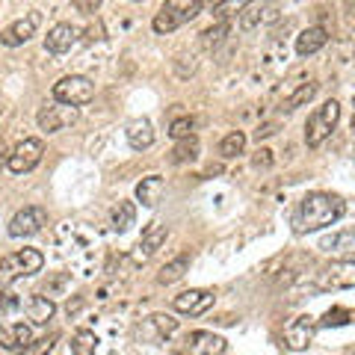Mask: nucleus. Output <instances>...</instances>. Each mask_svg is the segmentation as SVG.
Returning <instances> with one entry per match:
<instances>
[{
	"instance_id": "nucleus-30",
	"label": "nucleus",
	"mask_w": 355,
	"mask_h": 355,
	"mask_svg": "<svg viewBox=\"0 0 355 355\" xmlns=\"http://www.w3.org/2000/svg\"><path fill=\"white\" fill-rule=\"evenodd\" d=\"M228 30H231V21H216L214 27L202 33V44L205 48H216V44L228 36Z\"/></svg>"
},
{
	"instance_id": "nucleus-14",
	"label": "nucleus",
	"mask_w": 355,
	"mask_h": 355,
	"mask_svg": "<svg viewBox=\"0 0 355 355\" xmlns=\"http://www.w3.org/2000/svg\"><path fill=\"white\" fill-rule=\"evenodd\" d=\"M272 21H279V3L275 0H252L240 15V27L254 30L261 24H272Z\"/></svg>"
},
{
	"instance_id": "nucleus-20",
	"label": "nucleus",
	"mask_w": 355,
	"mask_h": 355,
	"mask_svg": "<svg viewBox=\"0 0 355 355\" xmlns=\"http://www.w3.org/2000/svg\"><path fill=\"white\" fill-rule=\"evenodd\" d=\"M30 340H33V329L27 323L0 326V347L3 349H24Z\"/></svg>"
},
{
	"instance_id": "nucleus-23",
	"label": "nucleus",
	"mask_w": 355,
	"mask_h": 355,
	"mask_svg": "<svg viewBox=\"0 0 355 355\" xmlns=\"http://www.w3.org/2000/svg\"><path fill=\"white\" fill-rule=\"evenodd\" d=\"M187 272H190V254L181 252V254H178V258H172V261H169V263H166L163 270H160L157 282H160V284H175V282H181Z\"/></svg>"
},
{
	"instance_id": "nucleus-35",
	"label": "nucleus",
	"mask_w": 355,
	"mask_h": 355,
	"mask_svg": "<svg viewBox=\"0 0 355 355\" xmlns=\"http://www.w3.org/2000/svg\"><path fill=\"white\" fill-rule=\"evenodd\" d=\"M77 12H83V15H92L98 12V6H101V0H71Z\"/></svg>"
},
{
	"instance_id": "nucleus-1",
	"label": "nucleus",
	"mask_w": 355,
	"mask_h": 355,
	"mask_svg": "<svg viewBox=\"0 0 355 355\" xmlns=\"http://www.w3.org/2000/svg\"><path fill=\"white\" fill-rule=\"evenodd\" d=\"M347 214V205L343 198L335 193H308L299 207L293 210V219L291 225L296 234H308V231H320V228H329Z\"/></svg>"
},
{
	"instance_id": "nucleus-39",
	"label": "nucleus",
	"mask_w": 355,
	"mask_h": 355,
	"mask_svg": "<svg viewBox=\"0 0 355 355\" xmlns=\"http://www.w3.org/2000/svg\"><path fill=\"white\" fill-rule=\"evenodd\" d=\"M352 130H355V116H352Z\"/></svg>"
},
{
	"instance_id": "nucleus-5",
	"label": "nucleus",
	"mask_w": 355,
	"mask_h": 355,
	"mask_svg": "<svg viewBox=\"0 0 355 355\" xmlns=\"http://www.w3.org/2000/svg\"><path fill=\"white\" fill-rule=\"evenodd\" d=\"M314 287L317 291H349L355 287V258H340V261H331L326 263L323 270L314 275Z\"/></svg>"
},
{
	"instance_id": "nucleus-12",
	"label": "nucleus",
	"mask_w": 355,
	"mask_h": 355,
	"mask_svg": "<svg viewBox=\"0 0 355 355\" xmlns=\"http://www.w3.org/2000/svg\"><path fill=\"white\" fill-rule=\"evenodd\" d=\"M175 311L178 314H187V317H202L214 308V293L202 291V287H193V291H184L175 296Z\"/></svg>"
},
{
	"instance_id": "nucleus-29",
	"label": "nucleus",
	"mask_w": 355,
	"mask_h": 355,
	"mask_svg": "<svg viewBox=\"0 0 355 355\" xmlns=\"http://www.w3.org/2000/svg\"><path fill=\"white\" fill-rule=\"evenodd\" d=\"M317 95V83L314 80H308V83H302L296 89V92L291 95V98H284V104H282V110L284 113H291V110H296V107H302V104H308L311 98Z\"/></svg>"
},
{
	"instance_id": "nucleus-8",
	"label": "nucleus",
	"mask_w": 355,
	"mask_h": 355,
	"mask_svg": "<svg viewBox=\"0 0 355 355\" xmlns=\"http://www.w3.org/2000/svg\"><path fill=\"white\" fill-rule=\"evenodd\" d=\"M80 119V107H71V104H60V101H53V104H44L39 110V128L42 130H48V133H60L65 128H71L74 121Z\"/></svg>"
},
{
	"instance_id": "nucleus-24",
	"label": "nucleus",
	"mask_w": 355,
	"mask_h": 355,
	"mask_svg": "<svg viewBox=\"0 0 355 355\" xmlns=\"http://www.w3.org/2000/svg\"><path fill=\"white\" fill-rule=\"evenodd\" d=\"M137 222V205L133 202H119L113 210V231L116 234H125L130 231V225Z\"/></svg>"
},
{
	"instance_id": "nucleus-18",
	"label": "nucleus",
	"mask_w": 355,
	"mask_h": 355,
	"mask_svg": "<svg viewBox=\"0 0 355 355\" xmlns=\"http://www.w3.org/2000/svg\"><path fill=\"white\" fill-rule=\"evenodd\" d=\"M329 44V30L326 27H308L296 36V53L299 57H314L317 51H323Z\"/></svg>"
},
{
	"instance_id": "nucleus-25",
	"label": "nucleus",
	"mask_w": 355,
	"mask_h": 355,
	"mask_svg": "<svg viewBox=\"0 0 355 355\" xmlns=\"http://www.w3.org/2000/svg\"><path fill=\"white\" fill-rule=\"evenodd\" d=\"M202 151V142L196 137H187V139H178V146L172 148V163H193Z\"/></svg>"
},
{
	"instance_id": "nucleus-19",
	"label": "nucleus",
	"mask_w": 355,
	"mask_h": 355,
	"mask_svg": "<svg viewBox=\"0 0 355 355\" xmlns=\"http://www.w3.org/2000/svg\"><path fill=\"white\" fill-rule=\"evenodd\" d=\"M125 133H128V146L133 151H146L154 146V125L148 119H133Z\"/></svg>"
},
{
	"instance_id": "nucleus-31",
	"label": "nucleus",
	"mask_w": 355,
	"mask_h": 355,
	"mask_svg": "<svg viewBox=\"0 0 355 355\" xmlns=\"http://www.w3.org/2000/svg\"><path fill=\"white\" fill-rule=\"evenodd\" d=\"M57 340H60V335H51V338H42V340H30L18 355H48L53 347H57Z\"/></svg>"
},
{
	"instance_id": "nucleus-32",
	"label": "nucleus",
	"mask_w": 355,
	"mask_h": 355,
	"mask_svg": "<svg viewBox=\"0 0 355 355\" xmlns=\"http://www.w3.org/2000/svg\"><path fill=\"white\" fill-rule=\"evenodd\" d=\"M193 128H196V119L193 116H181V119L172 121L169 137L172 139H187V137H193Z\"/></svg>"
},
{
	"instance_id": "nucleus-34",
	"label": "nucleus",
	"mask_w": 355,
	"mask_h": 355,
	"mask_svg": "<svg viewBox=\"0 0 355 355\" xmlns=\"http://www.w3.org/2000/svg\"><path fill=\"white\" fill-rule=\"evenodd\" d=\"M21 305V299L18 293H9V291H0V314H12V311H18Z\"/></svg>"
},
{
	"instance_id": "nucleus-10",
	"label": "nucleus",
	"mask_w": 355,
	"mask_h": 355,
	"mask_svg": "<svg viewBox=\"0 0 355 355\" xmlns=\"http://www.w3.org/2000/svg\"><path fill=\"white\" fill-rule=\"evenodd\" d=\"M44 225H48V210L39 207V205H30L9 219V237H18V240L33 237V234H39Z\"/></svg>"
},
{
	"instance_id": "nucleus-17",
	"label": "nucleus",
	"mask_w": 355,
	"mask_h": 355,
	"mask_svg": "<svg viewBox=\"0 0 355 355\" xmlns=\"http://www.w3.org/2000/svg\"><path fill=\"white\" fill-rule=\"evenodd\" d=\"M166 237H169V228L163 225V222H151V225L142 231V237H139V246H137V258L139 261H148L154 252H157Z\"/></svg>"
},
{
	"instance_id": "nucleus-26",
	"label": "nucleus",
	"mask_w": 355,
	"mask_h": 355,
	"mask_svg": "<svg viewBox=\"0 0 355 355\" xmlns=\"http://www.w3.org/2000/svg\"><path fill=\"white\" fill-rule=\"evenodd\" d=\"M243 148H246V133H243V130H231V133H225V137H222V142H219V154H222L225 160L243 154Z\"/></svg>"
},
{
	"instance_id": "nucleus-38",
	"label": "nucleus",
	"mask_w": 355,
	"mask_h": 355,
	"mask_svg": "<svg viewBox=\"0 0 355 355\" xmlns=\"http://www.w3.org/2000/svg\"><path fill=\"white\" fill-rule=\"evenodd\" d=\"M202 3H214V6H216V3H219V0H202Z\"/></svg>"
},
{
	"instance_id": "nucleus-15",
	"label": "nucleus",
	"mask_w": 355,
	"mask_h": 355,
	"mask_svg": "<svg viewBox=\"0 0 355 355\" xmlns=\"http://www.w3.org/2000/svg\"><path fill=\"white\" fill-rule=\"evenodd\" d=\"M314 331H317V320L311 317V314H302V317H296L293 323L284 329V343H287V347H291L293 352L308 349L311 340H314Z\"/></svg>"
},
{
	"instance_id": "nucleus-27",
	"label": "nucleus",
	"mask_w": 355,
	"mask_h": 355,
	"mask_svg": "<svg viewBox=\"0 0 355 355\" xmlns=\"http://www.w3.org/2000/svg\"><path fill=\"white\" fill-rule=\"evenodd\" d=\"M95 352H98L95 331H89V329L74 331V338H71V355H95Z\"/></svg>"
},
{
	"instance_id": "nucleus-3",
	"label": "nucleus",
	"mask_w": 355,
	"mask_h": 355,
	"mask_svg": "<svg viewBox=\"0 0 355 355\" xmlns=\"http://www.w3.org/2000/svg\"><path fill=\"white\" fill-rule=\"evenodd\" d=\"M338 121H340V104L331 98V101H326L323 107H317L314 113L308 116V121H305V142L311 148H320L331 137V130L338 128Z\"/></svg>"
},
{
	"instance_id": "nucleus-16",
	"label": "nucleus",
	"mask_w": 355,
	"mask_h": 355,
	"mask_svg": "<svg viewBox=\"0 0 355 355\" xmlns=\"http://www.w3.org/2000/svg\"><path fill=\"white\" fill-rule=\"evenodd\" d=\"M77 39H80V30H77L74 24H57L51 27V33L44 36V51L53 53V57H60V53H69Z\"/></svg>"
},
{
	"instance_id": "nucleus-6",
	"label": "nucleus",
	"mask_w": 355,
	"mask_h": 355,
	"mask_svg": "<svg viewBox=\"0 0 355 355\" xmlns=\"http://www.w3.org/2000/svg\"><path fill=\"white\" fill-rule=\"evenodd\" d=\"M92 98H95V83L83 74H69L53 83V101H60V104L83 107L92 101Z\"/></svg>"
},
{
	"instance_id": "nucleus-21",
	"label": "nucleus",
	"mask_w": 355,
	"mask_h": 355,
	"mask_svg": "<svg viewBox=\"0 0 355 355\" xmlns=\"http://www.w3.org/2000/svg\"><path fill=\"white\" fill-rule=\"evenodd\" d=\"M163 190H166V184H163L160 175L142 178V181L137 184V202H142L146 207H157L160 198H163Z\"/></svg>"
},
{
	"instance_id": "nucleus-4",
	"label": "nucleus",
	"mask_w": 355,
	"mask_h": 355,
	"mask_svg": "<svg viewBox=\"0 0 355 355\" xmlns=\"http://www.w3.org/2000/svg\"><path fill=\"white\" fill-rule=\"evenodd\" d=\"M44 266V254L39 249H18L6 258H0V282L12 284L18 279H27V275H36Z\"/></svg>"
},
{
	"instance_id": "nucleus-13",
	"label": "nucleus",
	"mask_w": 355,
	"mask_h": 355,
	"mask_svg": "<svg viewBox=\"0 0 355 355\" xmlns=\"http://www.w3.org/2000/svg\"><path fill=\"white\" fill-rule=\"evenodd\" d=\"M39 21H42L39 12H30L27 18L12 21V24H9L3 33H0V44H3V48H21L24 42H30L33 36H36Z\"/></svg>"
},
{
	"instance_id": "nucleus-9",
	"label": "nucleus",
	"mask_w": 355,
	"mask_h": 355,
	"mask_svg": "<svg viewBox=\"0 0 355 355\" xmlns=\"http://www.w3.org/2000/svg\"><path fill=\"white\" fill-rule=\"evenodd\" d=\"M225 338L214 335V331H190L178 343V355H225Z\"/></svg>"
},
{
	"instance_id": "nucleus-36",
	"label": "nucleus",
	"mask_w": 355,
	"mask_h": 355,
	"mask_svg": "<svg viewBox=\"0 0 355 355\" xmlns=\"http://www.w3.org/2000/svg\"><path fill=\"white\" fill-rule=\"evenodd\" d=\"M252 163L258 166V169H270V166H272V151H270V148H261L258 154H254Z\"/></svg>"
},
{
	"instance_id": "nucleus-22",
	"label": "nucleus",
	"mask_w": 355,
	"mask_h": 355,
	"mask_svg": "<svg viewBox=\"0 0 355 355\" xmlns=\"http://www.w3.org/2000/svg\"><path fill=\"white\" fill-rule=\"evenodd\" d=\"M24 311H27V317H30L33 326H48V320L53 317L57 305H53L48 296H30L27 305H24Z\"/></svg>"
},
{
	"instance_id": "nucleus-28",
	"label": "nucleus",
	"mask_w": 355,
	"mask_h": 355,
	"mask_svg": "<svg viewBox=\"0 0 355 355\" xmlns=\"http://www.w3.org/2000/svg\"><path fill=\"white\" fill-rule=\"evenodd\" d=\"M252 0H219L214 6V18L216 21H234L243 15V9H246Z\"/></svg>"
},
{
	"instance_id": "nucleus-11",
	"label": "nucleus",
	"mask_w": 355,
	"mask_h": 355,
	"mask_svg": "<svg viewBox=\"0 0 355 355\" xmlns=\"http://www.w3.org/2000/svg\"><path fill=\"white\" fill-rule=\"evenodd\" d=\"M178 329V320L169 317V314H151L146 317L142 323L133 329V335H137L139 343H160L172 335V331Z\"/></svg>"
},
{
	"instance_id": "nucleus-33",
	"label": "nucleus",
	"mask_w": 355,
	"mask_h": 355,
	"mask_svg": "<svg viewBox=\"0 0 355 355\" xmlns=\"http://www.w3.org/2000/svg\"><path fill=\"white\" fill-rule=\"evenodd\" d=\"M352 320V314L347 308H331V311H326L323 314V320H320L317 326H323V329H331V326H343V323H349Z\"/></svg>"
},
{
	"instance_id": "nucleus-37",
	"label": "nucleus",
	"mask_w": 355,
	"mask_h": 355,
	"mask_svg": "<svg viewBox=\"0 0 355 355\" xmlns=\"http://www.w3.org/2000/svg\"><path fill=\"white\" fill-rule=\"evenodd\" d=\"M101 36H104V27H101V24H95V27L86 30V39H89V42H92V39H101Z\"/></svg>"
},
{
	"instance_id": "nucleus-7",
	"label": "nucleus",
	"mask_w": 355,
	"mask_h": 355,
	"mask_svg": "<svg viewBox=\"0 0 355 355\" xmlns=\"http://www.w3.org/2000/svg\"><path fill=\"white\" fill-rule=\"evenodd\" d=\"M42 154H44V142L39 137H30V139L18 142V146L12 148L6 166H9V172L12 175H27L42 163Z\"/></svg>"
},
{
	"instance_id": "nucleus-2",
	"label": "nucleus",
	"mask_w": 355,
	"mask_h": 355,
	"mask_svg": "<svg viewBox=\"0 0 355 355\" xmlns=\"http://www.w3.org/2000/svg\"><path fill=\"white\" fill-rule=\"evenodd\" d=\"M202 0H166V3L160 6V12L154 15L151 27L154 33H160V36H166V33H172L178 27L190 24V21L202 12Z\"/></svg>"
},
{
	"instance_id": "nucleus-40",
	"label": "nucleus",
	"mask_w": 355,
	"mask_h": 355,
	"mask_svg": "<svg viewBox=\"0 0 355 355\" xmlns=\"http://www.w3.org/2000/svg\"><path fill=\"white\" fill-rule=\"evenodd\" d=\"M352 104H355V95H352Z\"/></svg>"
}]
</instances>
